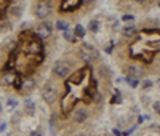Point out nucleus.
<instances>
[{
    "instance_id": "nucleus-13",
    "label": "nucleus",
    "mask_w": 160,
    "mask_h": 136,
    "mask_svg": "<svg viewBox=\"0 0 160 136\" xmlns=\"http://www.w3.org/2000/svg\"><path fill=\"white\" fill-rule=\"evenodd\" d=\"M8 16L11 19H19L22 16V7L21 5H11L8 8Z\"/></svg>"
},
{
    "instance_id": "nucleus-40",
    "label": "nucleus",
    "mask_w": 160,
    "mask_h": 136,
    "mask_svg": "<svg viewBox=\"0 0 160 136\" xmlns=\"http://www.w3.org/2000/svg\"><path fill=\"white\" fill-rule=\"evenodd\" d=\"M158 7H160V2H158Z\"/></svg>"
},
{
    "instance_id": "nucleus-33",
    "label": "nucleus",
    "mask_w": 160,
    "mask_h": 136,
    "mask_svg": "<svg viewBox=\"0 0 160 136\" xmlns=\"http://www.w3.org/2000/svg\"><path fill=\"white\" fill-rule=\"evenodd\" d=\"M93 2H95V0H82L83 5H88V3H93Z\"/></svg>"
},
{
    "instance_id": "nucleus-20",
    "label": "nucleus",
    "mask_w": 160,
    "mask_h": 136,
    "mask_svg": "<svg viewBox=\"0 0 160 136\" xmlns=\"http://www.w3.org/2000/svg\"><path fill=\"white\" fill-rule=\"evenodd\" d=\"M106 24H108V29H117L118 27V19L115 16H109L106 19Z\"/></svg>"
},
{
    "instance_id": "nucleus-26",
    "label": "nucleus",
    "mask_w": 160,
    "mask_h": 136,
    "mask_svg": "<svg viewBox=\"0 0 160 136\" xmlns=\"http://www.w3.org/2000/svg\"><path fill=\"white\" fill-rule=\"evenodd\" d=\"M7 106H8L10 109H15V107H18V101H16L15 98H8V99H7Z\"/></svg>"
},
{
    "instance_id": "nucleus-29",
    "label": "nucleus",
    "mask_w": 160,
    "mask_h": 136,
    "mask_svg": "<svg viewBox=\"0 0 160 136\" xmlns=\"http://www.w3.org/2000/svg\"><path fill=\"white\" fill-rule=\"evenodd\" d=\"M19 120H21V114L19 112H15V114H13V117H11V123H18Z\"/></svg>"
},
{
    "instance_id": "nucleus-31",
    "label": "nucleus",
    "mask_w": 160,
    "mask_h": 136,
    "mask_svg": "<svg viewBox=\"0 0 160 136\" xmlns=\"http://www.w3.org/2000/svg\"><path fill=\"white\" fill-rule=\"evenodd\" d=\"M112 50H114V43H111V45H108V47H106V53H112Z\"/></svg>"
},
{
    "instance_id": "nucleus-39",
    "label": "nucleus",
    "mask_w": 160,
    "mask_h": 136,
    "mask_svg": "<svg viewBox=\"0 0 160 136\" xmlns=\"http://www.w3.org/2000/svg\"><path fill=\"white\" fill-rule=\"evenodd\" d=\"M78 136H87V134H78Z\"/></svg>"
},
{
    "instance_id": "nucleus-7",
    "label": "nucleus",
    "mask_w": 160,
    "mask_h": 136,
    "mask_svg": "<svg viewBox=\"0 0 160 136\" xmlns=\"http://www.w3.org/2000/svg\"><path fill=\"white\" fill-rule=\"evenodd\" d=\"M34 88H35L34 78H21V85H19L18 91L22 93V94H29V93H32Z\"/></svg>"
},
{
    "instance_id": "nucleus-12",
    "label": "nucleus",
    "mask_w": 160,
    "mask_h": 136,
    "mask_svg": "<svg viewBox=\"0 0 160 136\" xmlns=\"http://www.w3.org/2000/svg\"><path fill=\"white\" fill-rule=\"evenodd\" d=\"M35 111H37V104L32 101V99H26L24 101V114L29 115V117H34L35 115Z\"/></svg>"
},
{
    "instance_id": "nucleus-24",
    "label": "nucleus",
    "mask_w": 160,
    "mask_h": 136,
    "mask_svg": "<svg viewBox=\"0 0 160 136\" xmlns=\"http://www.w3.org/2000/svg\"><path fill=\"white\" fill-rule=\"evenodd\" d=\"M55 26H56V29H58V31H66V29L69 27V24L66 23V21H62V19H58Z\"/></svg>"
},
{
    "instance_id": "nucleus-2",
    "label": "nucleus",
    "mask_w": 160,
    "mask_h": 136,
    "mask_svg": "<svg viewBox=\"0 0 160 136\" xmlns=\"http://www.w3.org/2000/svg\"><path fill=\"white\" fill-rule=\"evenodd\" d=\"M58 98V88L55 87L53 82H47L43 90H42V99L47 103V104H53Z\"/></svg>"
},
{
    "instance_id": "nucleus-9",
    "label": "nucleus",
    "mask_w": 160,
    "mask_h": 136,
    "mask_svg": "<svg viewBox=\"0 0 160 136\" xmlns=\"http://www.w3.org/2000/svg\"><path fill=\"white\" fill-rule=\"evenodd\" d=\"M16 78H18V74L15 72V71H3V74H2V83L3 85H8V87H13V83L16 82Z\"/></svg>"
},
{
    "instance_id": "nucleus-18",
    "label": "nucleus",
    "mask_w": 160,
    "mask_h": 136,
    "mask_svg": "<svg viewBox=\"0 0 160 136\" xmlns=\"http://www.w3.org/2000/svg\"><path fill=\"white\" fill-rule=\"evenodd\" d=\"M62 37L68 40V42H71V43H74V42H77V37L74 35V31L72 29H66V31H62Z\"/></svg>"
},
{
    "instance_id": "nucleus-19",
    "label": "nucleus",
    "mask_w": 160,
    "mask_h": 136,
    "mask_svg": "<svg viewBox=\"0 0 160 136\" xmlns=\"http://www.w3.org/2000/svg\"><path fill=\"white\" fill-rule=\"evenodd\" d=\"M99 27H101L99 19H91L90 24H88V31L93 32V34H96V32H99Z\"/></svg>"
},
{
    "instance_id": "nucleus-21",
    "label": "nucleus",
    "mask_w": 160,
    "mask_h": 136,
    "mask_svg": "<svg viewBox=\"0 0 160 136\" xmlns=\"http://www.w3.org/2000/svg\"><path fill=\"white\" fill-rule=\"evenodd\" d=\"M139 87H141L144 91H148V90H151V88L154 87V80H151V78H146V80L139 82Z\"/></svg>"
},
{
    "instance_id": "nucleus-17",
    "label": "nucleus",
    "mask_w": 160,
    "mask_h": 136,
    "mask_svg": "<svg viewBox=\"0 0 160 136\" xmlns=\"http://www.w3.org/2000/svg\"><path fill=\"white\" fill-rule=\"evenodd\" d=\"M74 35H75L77 38H83V37L87 35V29H85L82 24H77V26L74 27Z\"/></svg>"
},
{
    "instance_id": "nucleus-36",
    "label": "nucleus",
    "mask_w": 160,
    "mask_h": 136,
    "mask_svg": "<svg viewBox=\"0 0 160 136\" xmlns=\"http://www.w3.org/2000/svg\"><path fill=\"white\" fill-rule=\"evenodd\" d=\"M135 2H136V3H144L146 0H135Z\"/></svg>"
},
{
    "instance_id": "nucleus-5",
    "label": "nucleus",
    "mask_w": 160,
    "mask_h": 136,
    "mask_svg": "<svg viewBox=\"0 0 160 136\" xmlns=\"http://www.w3.org/2000/svg\"><path fill=\"white\" fill-rule=\"evenodd\" d=\"M51 34H53V24L50 21H43V23H40L37 26V35L42 40L51 37Z\"/></svg>"
},
{
    "instance_id": "nucleus-28",
    "label": "nucleus",
    "mask_w": 160,
    "mask_h": 136,
    "mask_svg": "<svg viewBox=\"0 0 160 136\" xmlns=\"http://www.w3.org/2000/svg\"><path fill=\"white\" fill-rule=\"evenodd\" d=\"M152 109H154V112L157 115H160V101H154L152 103Z\"/></svg>"
},
{
    "instance_id": "nucleus-37",
    "label": "nucleus",
    "mask_w": 160,
    "mask_h": 136,
    "mask_svg": "<svg viewBox=\"0 0 160 136\" xmlns=\"http://www.w3.org/2000/svg\"><path fill=\"white\" fill-rule=\"evenodd\" d=\"M157 87H158V90H160V78L157 80Z\"/></svg>"
},
{
    "instance_id": "nucleus-16",
    "label": "nucleus",
    "mask_w": 160,
    "mask_h": 136,
    "mask_svg": "<svg viewBox=\"0 0 160 136\" xmlns=\"http://www.w3.org/2000/svg\"><path fill=\"white\" fill-rule=\"evenodd\" d=\"M128 75L130 77H136V78H139L141 75H142V71L139 69V67L138 66H128Z\"/></svg>"
},
{
    "instance_id": "nucleus-27",
    "label": "nucleus",
    "mask_w": 160,
    "mask_h": 136,
    "mask_svg": "<svg viewBox=\"0 0 160 136\" xmlns=\"http://www.w3.org/2000/svg\"><path fill=\"white\" fill-rule=\"evenodd\" d=\"M122 21H125V23L135 21V15H130V13H127V15H122Z\"/></svg>"
},
{
    "instance_id": "nucleus-34",
    "label": "nucleus",
    "mask_w": 160,
    "mask_h": 136,
    "mask_svg": "<svg viewBox=\"0 0 160 136\" xmlns=\"http://www.w3.org/2000/svg\"><path fill=\"white\" fill-rule=\"evenodd\" d=\"M5 128H7V123H5V122H3V123H2V125H0V131H3Z\"/></svg>"
},
{
    "instance_id": "nucleus-30",
    "label": "nucleus",
    "mask_w": 160,
    "mask_h": 136,
    "mask_svg": "<svg viewBox=\"0 0 160 136\" xmlns=\"http://www.w3.org/2000/svg\"><path fill=\"white\" fill-rule=\"evenodd\" d=\"M112 133H114L115 136H123V131H120L118 128H114V130H112Z\"/></svg>"
},
{
    "instance_id": "nucleus-32",
    "label": "nucleus",
    "mask_w": 160,
    "mask_h": 136,
    "mask_svg": "<svg viewBox=\"0 0 160 136\" xmlns=\"http://www.w3.org/2000/svg\"><path fill=\"white\" fill-rule=\"evenodd\" d=\"M29 136H42V134H40V131L34 130V131H31V133H29Z\"/></svg>"
},
{
    "instance_id": "nucleus-4",
    "label": "nucleus",
    "mask_w": 160,
    "mask_h": 136,
    "mask_svg": "<svg viewBox=\"0 0 160 136\" xmlns=\"http://www.w3.org/2000/svg\"><path fill=\"white\" fill-rule=\"evenodd\" d=\"M34 13H35V16H37L38 19H45V18L50 16V13H51V5H50L48 2H45V0H42V2H38V3L35 5Z\"/></svg>"
},
{
    "instance_id": "nucleus-35",
    "label": "nucleus",
    "mask_w": 160,
    "mask_h": 136,
    "mask_svg": "<svg viewBox=\"0 0 160 136\" xmlns=\"http://www.w3.org/2000/svg\"><path fill=\"white\" fill-rule=\"evenodd\" d=\"M2 111H3V104H2V101H0V114H2Z\"/></svg>"
},
{
    "instance_id": "nucleus-23",
    "label": "nucleus",
    "mask_w": 160,
    "mask_h": 136,
    "mask_svg": "<svg viewBox=\"0 0 160 136\" xmlns=\"http://www.w3.org/2000/svg\"><path fill=\"white\" fill-rule=\"evenodd\" d=\"M82 75H83V71H78L77 74H74V75L71 77V80H69V82H72V83L78 85L80 82H82V80H80V78H82Z\"/></svg>"
},
{
    "instance_id": "nucleus-15",
    "label": "nucleus",
    "mask_w": 160,
    "mask_h": 136,
    "mask_svg": "<svg viewBox=\"0 0 160 136\" xmlns=\"http://www.w3.org/2000/svg\"><path fill=\"white\" fill-rule=\"evenodd\" d=\"M13 29V24L8 18H0V32H10Z\"/></svg>"
},
{
    "instance_id": "nucleus-25",
    "label": "nucleus",
    "mask_w": 160,
    "mask_h": 136,
    "mask_svg": "<svg viewBox=\"0 0 160 136\" xmlns=\"http://www.w3.org/2000/svg\"><path fill=\"white\" fill-rule=\"evenodd\" d=\"M141 103L144 107H148L151 104V98H149V94H141Z\"/></svg>"
},
{
    "instance_id": "nucleus-6",
    "label": "nucleus",
    "mask_w": 160,
    "mask_h": 136,
    "mask_svg": "<svg viewBox=\"0 0 160 136\" xmlns=\"http://www.w3.org/2000/svg\"><path fill=\"white\" fill-rule=\"evenodd\" d=\"M75 103H77V99H75V96H74L72 93L64 94L62 99H61V107H62V112H64V114H69V112H71V109L75 106Z\"/></svg>"
},
{
    "instance_id": "nucleus-8",
    "label": "nucleus",
    "mask_w": 160,
    "mask_h": 136,
    "mask_svg": "<svg viewBox=\"0 0 160 136\" xmlns=\"http://www.w3.org/2000/svg\"><path fill=\"white\" fill-rule=\"evenodd\" d=\"M87 118H88V109L87 107H78L72 114V120L75 122V123H83Z\"/></svg>"
},
{
    "instance_id": "nucleus-1",
    "label": "nucleus",
    "mask_w": 160,
    "mask_h": 136,
    "mask_svg": "<svg viewBox=\"0 0 160 136\" xmlns=\"http://www.w3.org/2000/svg\"><path fill=\"white\" fill-rule=\"evenodd\" d=\"M78 54H80V58H82L85 63H88V64L90 63H95L99 58V51L93 45H90V43H82V45H80Z\"/></svg>"
},
{
    "instance_id": "nucleus-3",
    "label": "nucleus",
    "mask_w": 160,
    "mask_h": 136,
    "mask_svg": "<svg viewBox=\"0 0 160 136\" xmlns=\"http://www.w3.org/2000/svg\"><path fill=\"white\" fill-rule=\"evenodd\" d=\"M53 75L58 77V78H66L69 74H71V64L68 61H62V59H58L55 64H53Z\"/></svg>"
},
{
    "instance_id": "nucleus-22",
    "label": "nucleus",
    "mask_w": 160,
    "mask_h": 136,
    "mask_svg": "<svg viewBox=\"0 0 160 136\" xmlns=\"http://www.w3.org/2000/svg\"><path fill=\"white\" fill-rule=\"evenodd\" d=\"M127 83H128V85H130L131 88H138V87H139V78L127 75Z\"/></svg>"
},
{
    "instance_id": "nucleus-14",
    "label": "nucleus",
    "mask_w": 160,
    "mask_h": 136,
    "mask_svg": "<svg viewBox=\"0 0 160 136\" xmlns=\"http://www.w3.org/2000/svg\"><path fill=\"white\" fill-rule=\"evenodd\" d=\"M98 74H99V77L104 78V80H109V78L112 77V71H111L106 64H101V66L98 67Z\"/></svg>"
},
{
    "instance_id": "nucleus-11",
    "label": "nucleus",
    "mask_w": 160,
    "mask_h": 136,
    "mask_svg": "<svg viewBox=\"0 0 160 136\" xmlns=\"http://www.w3.org/2000/svg\"><path fill=\"white\" fill-rule=\"evenodd\" d=\"M122 37H125V38H133L136 34H138V29H136V26L135 24H128V26H125V27H122Z\"/></svg>"
},
{
    "instance_id": "nucleus-38",
    "label": "nucleus",
    "mask_w": 160,
    "mask_h": 136,
    "mask_svg": "<svg viewBox=\"0 0 160 136\" xmlns=\"http://www.w3.org/2000/svg\"><path fill=\"white\" fill-rule=\"evenodd\" d=\"M158 63H160V54H158Z\"/></svg>"
},
{
    "instance_id": "nucleus-10",
    "label": "nucleus",
    "mask_w": 160,
    "mask_h": 136,
    "mask_svg": "<svg viewBox=\"0 0 160 136\" xmlns=\"http://www.w3.org/2000/svg\"><path fill=\"white\" fill-rule=\"evenodd\" d=\"M42 43L38 42V40H29L28 42V53L31 54H40L42 53Z\"/></svg>"
}]
</instances>
